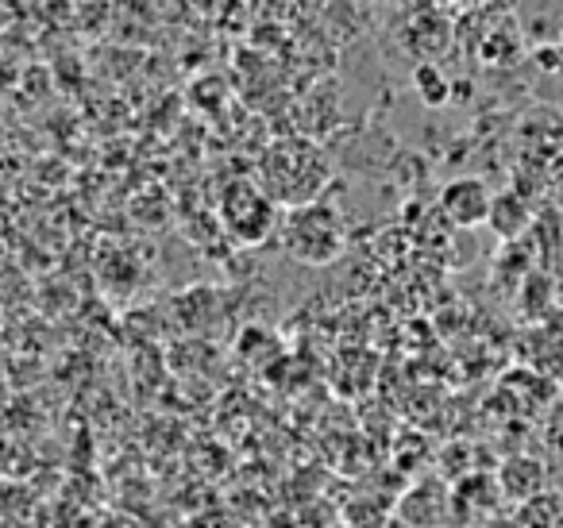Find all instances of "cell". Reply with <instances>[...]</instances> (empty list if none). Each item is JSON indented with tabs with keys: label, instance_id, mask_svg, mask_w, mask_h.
Here are the masks:
<instances>
[{
	"label": "cell",
	"instance_id": "obj_1",
	"mask_svg": "<svg viewBox=\"0 0 563 528\" xmlns=\"http://www.w3.org/2000/svg\"><path fill=\"white\" fill-rule=\"evenodd\" d=\"M340 243L344 232L336 224V212L329 209H301L286 228V248L301 263H329L340 255Z\"/></svg>",
	"mask_w": 563,
	"mask_h": 528
},
{
	"label": "cell",
	"instance_id": "obj_2",
	"mask_svg": "<svg viewBox=\"0 0 563 528\" xmlns=\"http://www.w3.org/2000/svg\"><path fill=\"white\" fill-rule=\"evenodd\" d=\"M490 205H494V194L478 178H455V182H448L444 194H440V209L463 228H475V224H483V220H490Z\"/></svg>",
	"mask_w": 563,
	"mask_h": 528
},
{
	"label": "cell",
	"instance_id": "obj_3",
	"mask_svg": "<svg viewBox=\"0 0 563 528\" xmlns=\"http://www.w3.org/2000/svg\"><path fill=\"white\" fill-rule=\"evenodd\" d=\"M525 224H529V209H525L514 194L494 197V205H490V228H494V232L506 235V240H514Z\"/></svg>",
	"mask_w": 563,
	"mask_h": 528
},
{
	"label": "cell",
	"instance_id": "obj_4",
	"mask_svg": "<svg viewBox=\"0 0 563 528\" xmlns=\"http://www.w3.org/2000/svg\"><path fill=\"white\" fill-rule=\"evenodd\" d=\"M413 86H417V94L424 97V105H444L448 101V81L440 78L432 66H421V70L413 74Z\"/></svg>",
	"mask_w": 563,
	"mask_h": 528
},
{
	"label": "cell",
	"instance_id": "obj_5",
	"mask_svg": "<svg viewBox=\"0 0 563 528\" xmlns=\"http://www.w3.org/2000/svg\"><path fill=\"white\" fill-rule=\"evenodd\" d=\"M560 47H563V20H560Z\"/></svg>",
	"mask_w": 563,
	"mask_h": 528
}]
</instances>
